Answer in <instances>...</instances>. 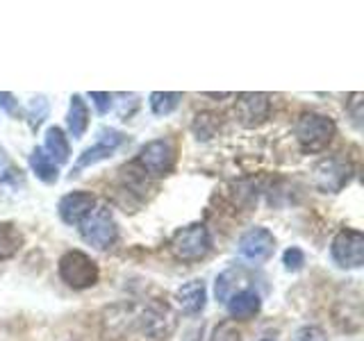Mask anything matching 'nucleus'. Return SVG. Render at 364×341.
I'll use <instances>...</instances> for the list:
<instances>
[{
	"instance_id": "14",
	"label": "nucleus",
	"mask_w": 364,
	"mask_h": 341,
	"mask_svg": "<svg viewBox=\"0 0 364 341\" xmlns=\"http://www.w3.org/2000/svg\"><path fill=\"white\" fill-rule=\"evenodd\" d=\"M250 284V276L244 269H228L216 278V301L228 303L235 293L246 291Z\"/></svg>"
},
{
	"instance_id": "2",
	"label": "nucleus",
	"mask_w": 364,
	"mask_h": 341,
	"mask_svg": "<svg viewBox=\"0 0 364 341\" xmlns=\"http://www.w3.org/2000/svg\"><path fill=\"white\" fill-rule=\"evenodd\" d=\"M80 234H82V239L89 246H94L98 250H107L117 242V234H119L112 210L105 207V205L91 210L87 214V219L80 223Z\"/></svg>"
},
{
	"instance_id": "13",
	"label": "nucleus",
	"mask_w": 364,
	"mask_h": 341,
	"mask_svg": "<svg viewBox=\"0 0 364 341\" xmlns=\"http://www.w3.org/2000/svg\"><path fill=\"white\" fill-rule=\"evenodd\" d=\"M176 301H178V307L182 310V314H198L203 307H205V301H208V289H205V282L203 280H191L187 284H182V287L176 291Z\"/></svg>"
},
{
	"instance_id": "19",
	"label": "nucleus",
	"mask_w": 364,
	"mask_h": 341,
	"mask_svg": "<svg viewBox=\"0 0 364 341\" xmlns=\"http://www.w3.org/2000/svg\"><path fill=\"white\" fill-rule=\"evenodd\" d=\"M23 246V234L14 223H0V261L11 259Z\"/></svg>"
},
{
	"instance_id": "1",
	"label": "nucleus",
	"mask_w": 364,
	"mask_h": 341,
	"mask_svg": "<svg viewBox=\"0 0 364 341\" xmlns=\"http://www.w3.org/2000/svg\"><path fill=\"white\" fill-rule=\"evenodd\" d=\"M335 132H337L335 121L330 117H323V114H314V112L303 114L294 125V134L305 153L323 151V148L333 141Z\"/></svg>"
},
{
	"instance_id": "15",
	"label": "nucleus",
	"mask_w": 364,
	"mask_h": 341,
	"mask_svg": "<svg viewBox=\"0 0 364 341\" xmlns=\"http://www.w3.org/2000/svg\"><path fill=\"white\" fill-rule=\"evenodd\" d=\"M259 293L253 289H246V291H239L235 293L230 301H228V312H230L232 318H239V321H246V318L255 316L259 312Z\"/></svg>"
},
{
	"instance_id": "3",
	"label": "nucleus",
	"mask_w": 364,
	"mask_h": 341,
	"mask_svg": "<svg viewBox=\"0 0 364 341\" xmlns=\"http://www.w3.org/2000/svg\"><path fill=\"white\" fill-rule=\"evenodd\" d=\"M98 264L82 250H68L60 257V278L73 289H89L98 282Z\"/></svg>"
},
{
	"instance_id": "21",
	"label": "nucleus",
	"mask_w": 364,
	"mask_h": 341,
	"mask_svg": "<svg viewBox=\"0 0 364 341\" xmlns=\"http://www.w3.org/2000/svg\"><path fill=\"white\" fill-rule=\"evenodd\" d=\"M210 341H242V335H239V330L230 321H225L214 328V335Z\"/></svg>"
},
{
	"instance_id": "7",
	"label": "nucleus",
	"mask_w": 364,
	"mask_h": 341,
	"mask_svg": "<svg viewBox=\"0 0 364 341\" xmlns=\"http://www.w3.org/2000/svg\"><path fill=\"white\" fill-rule=\"evenodd\" d=\"M136 321H139V328L151 339H166L176 330L178 318H176V312L171 310L166 303L155 301L146 305V310H141Z\"/></svg>"
},
{
	"instance_id": "20",
	"label": "nucleus",
	"mask_w": 364,
	"mask_h": 341,
	"mask_svg": "<svg viewBox=\"0 0 364 341\" xmlns=\"http://www.w3.org/2000/svg\"><path fill=\"white\" fill-rule=\"evenodd\" d=\"M180 100L182 94H176V91H155V94H151V109L157 117H166L180 105Z\"/></svg>"
},
{
	"instance_id": "12",
	"label": "nucleus",
	"mask_w": 364,
	"mask_h": 341,
	"mask_svg": "<svg viewBox=\"0 0 364 341\" xmlns=\"http://www.w3.org/2000/svg\"><path fill=\"white\" fill-rule=\"evenodd\" d=\"M96 207V198L87 191H73L66 193V196L60 200V216L62 221L68 225L82 223L87 219V214Z\"/></svg>"
},
{
	"instance_id": "5",
	"label": "nucleus",
	"mask_w": 364,
	"mask_h": 341,
	"mask_svg": "<svg viewBox=\"0 0 364 341\" xmlns=\"http://www.w3.org/2000/svg\"><path fill=\"white\" fill-rule=\"evenodd\" d=\"M136 166L141 168V173L151 175V178H164L173 170L176 164V151L173 146L164 139H155L148 141L139 155H136Z\"/></svg>"
},
{
	"instance_id": "6",
	"label": "nucleus",
	"mask_w": 364,
	"mask_h": 341,
	"mask_svg": "<svg viewBox=\"0 0 364 341\" xmlns=\"http://www.w3.org/2000/svg\"><path fill=\"white\" fill-rule=\"evenodd\" d=\"M355 168L346 157H326L314 168V185L323 193H337L344 189Z\"/></svg>"
},
{
	"instance_id": "24",
	"label": "nucleus",
	"mask_w": 364,
	"mask_h": 341,
	"mask_svg": "<svg viewBox=\"0 0 364 341\" xmlns=\"http://www.w3.org/2000/svg\"><path fill=\"white\" fill-rule=\"evenodd\" d=\"M0 109H5L7 114H11V117H16L18 114V100L7 94V91H0Z\"/></svg>"
},
{
	"instance_id": "4",
	"label": "nucleus",
	"mask_w": 364,
	"mask_h": 341,
	"mask_svg": "<svg viewBox=\"0 0 364 341\" xmlns=\"http://www.w3.org/2000/svg\"><path fill=\"white\" fill-rule=\"evenodd\" d=\"M210 232L203 223H191L173 234L171 250L180 261H198L210 253Z\"/></svg>"
},
{
	"instance_id": "26",
	"label": "nucleus",
	"mask_w": 364,
	"mask_h": 341,
	"mask_svg": "<svg viewBox=\"0 0 364 341\" xmlns=\"http://www.w3.org/2000/svg\"><path fill=\"white\" fill-rule=\"evenodd\" d=\"M200 335H203V323L196 325L193 330H189V332L185 335V339H182V341H200Z\"/></svg>"
},
{
	"instance_id": "22",
	"label": "nucleus",
	"mask_w": 364,
	"mask_h": 341,
	"mask_svg": "<svg viewBox=\"0 0 364 341\" xmlns=\"http://www.w3.org/2000/svg\"><path fill=\"white\" fill-rule=\"evenodd\" d=\"M282 261H284V269H287V271H301L303 264H305V255H303L301 248L291 246V248L284 250Z\"/></svg>"
},
{
	"instance_id": "9",
	"label": "nucleus",
	"mask_w": 364,
	"mask_h": 341,
	"mask_svg": "<svg viewBox=\"0 0 364 341\" xmlns=\"http://www.w3.org/2000/svg\"><path fill=\"white\" fill-rule=\"evenodd\" d=\"M273 250H276V237L267 227H250L239 239V255L248 261H255V264L267 261L273 255Z\"/></svg>"
},
{
	"instance_id": "27",
	"label": "nucleus",
	"mask_w": 364,
	"mask_h": 341,
	"mask_svg": "<svg viewBox=\"0 0 364 341\" xmlns=\"http://www.w3.org/2000/svg\"><path fill=\"white\" fill-rule=\"evenodd\" d=\"M262 341H271V339H262Z\"/></svg>"
},
{
	"instance_id": "25",
	"label": "nucleus",
	"mask_w": 364,
	"mask_h": 341,
	"mask_svg": "<svg viewBox=\"0 0 364 341\" xmlns=\"http://www.w3.org/2000/svg\"><path fill=\"white\" fill-rule=\"evenodd\" d=\"M91 100L96 102V107L100 114H107L109 107H112V96L105 94V91H91Z\"/></svg>"
},
{
	"instance_id": "11",
	"label": "nucleus",
	"mask_w": 364,
	"mask_h": 341,
	"mask_svg": "<svg viewBox=\"0 0 364 341\" xmlns=\"http://www.w3.org/2000/svg\"><path fill=\"white\" fill-rule=\"evenodd\" d=\"M237 119L246 128H255V125L264 123L271 112V100L267 94H242L237 100Z\"/></svg>"
},
{
	"instance_id": "23",
	"label": "nucleus",
	"mask_w": 364,
	"mask_h": 341,
	"mask_svg": "<svg viewBox=\"0 0 364 341\" xmlns=\"http://www.w3.org/2000/svg\"><path fill=\"white\" fill-rule=\"evenodd\" d=\"M294 341H328L326 332L316 325H305L294 335Z\"/></svg>"
},
{
	"instance_id": "16",
	"label": "nucleus",
	"mask_w": 364,
	"mask_h": 341,
	"mask_svg": "<svg viewBox=\"0 0 364 341\" xmlns=\"http://www.w3.org/2000/svg\"><path fill=\"white\" fill-rule=\"evenodd\" d=\"M43 153L48 155L55 164H66L68 162V157H71V146H68V139H66L60 128L46 130Z\"/></svg>"
},
{
	"instance_id": "10",
	"label": "nucleus",
	"mask_w": 364,
	"mask_h": 341,
	"mask_svg": "<svg viewBox=\"0 0 364 341\" xmlns=\"http://www.w3.org/2000/svg\"><path fill=\"white\" fill-rule=\"evenodd\" d=\"M125 141V134L119 132V130H102L100 136H98V141L87 148V151L80 155V159L75 162L73 170H71V178L73 175H80V170L87 168V166H94L98 162H102V159H107L114 155V151Z\"/></svg>"
},
{
	"instance_id": "8",
	"label": "nucleus",
	"mask_w": 364,
	"mask_h": 341,
	"mask_svg": "<svg viewBox=\"0 0 364 341\" xmlns=\"http://www.w3.org/2000/svg\"><path fill=\"white\" fill-rule=\"evenodd\" d=\"M333 259L341 269H358L364 261V237L358 230H341L333 242Z\"/></svg>"
},
{
	"instance_id": "18",
	"label": "nucleus",
	"mask_w": 364,
	"mask_h": 341,
	"mask_svg": "<svg viewBox=\"0 0 364 341\" xmlns=\"http://www.w3.org/2000/svg\"><path fill=\"white\" fill-rule=\"evenodd\" d=\"M30 166L34 170V175H37L41 182H46V185H55V182L60 180V168H57V164L41 151V148H34L32 151Z\"/></svg>"
},
{
	"instance_id": "17",
	"label": "nucleus",
	"mask_w": 364,
	"mask_h": 341,
	"mask_svg": "<svg viewBox=\"0 0 364 341\" xmlns=\"http://www.w3.org/2000/svg\"><path fill=\"white\" fill-rule=\"evenodd\" d=\"M68 132L73 134V139H80L87 128H89V107H87V102L82 96H73L71 98V109H68Z\"/></svg>"
}]
</instances>
